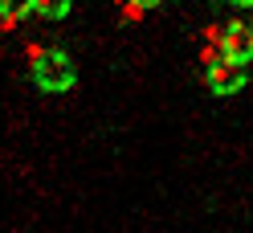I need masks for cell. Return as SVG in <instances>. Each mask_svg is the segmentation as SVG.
<instances>
[{"label":"cell","instance_id":"obj_1","mask_svg":"<svg viewBox=\"0 0 253 233\" xmlns=\"http://www.w3.org/2000/svg\"><path fill=\"white\" fill-rule=\"evenodd\" d=\"M74 57L61 53V49H45L37 61H33V82L41 90H49V94H61V90L74 86Z\"/></svg>","mask_w":253,"mask_h":233},{"label":"cell","instance_id":"obj_2","mask_svg":"<svg viewBox=\"0 0 253 233\" xmlns=\"http://www.w3.org/2000/svg\"><path fill=\"white\" fill-rule=\"evenodd\" d=\"M204 82H209V90H212V94H237V90L249 82L245 61H233V57L212 61V66H209V74H204Z\"/></svg>","mask_w":253,"mask_h":233},{"label":"cell","instance_id":"obj_3","mask_svg":"<svg viewBox=\"0 0 253 233\" xmlns=\"http://www.w3.org/2000/svg\"><path fill=\"white\" fill-rule=\"evenodd\" d=\"M225 57L253 61V25H245V21L229 25V33H225Z\"/></svg>","mask_w":253,"mask_h":233},{"label":"cell","instance_id":"obj_4","mask_svg":"<svg viewBox=\"0 0 253 233\" xmlns=\"http://www.w3.org/2000/svg\"><path fill=\"white\" fill-rule=\"evenodd\" d=\"M33 12V0H0V25H17Z\"/></svg>","mask_w":253,"mask_h":233},{"label":"cell","instance_id":"obj_5","mask_svg":"<svg viewBox=\"0 0 253 233\" xmlns=\"http://www.w3.org/2000/svg\"><path fill=\"white\" fill-rule=\"evenodd\" d=\"M74 0H33V12H41L45 21H57V17H66Z\"/></svg>","mask_w":253,"mask_h":233},{"label":"cell","instance_id":"obj_6","mask_svg":"<svg viewBox=\"0 0 253 233\" xmlns=\"http://www.w3.org/2000/svg\"><path fill=\"white\" fill-rule=\"evenodd\" d=\"M131 4H139V8H155L160 0H131Z\"/></svg>","mask_w":253,"mask_h":233},{"label":"cell","instance_id":"obj_7","mask_svg":"<svg viewBox=\"0 0 253 233\" xmlns=\"http://www.w3.org/2000/svg\"><path fill=\"white\" fill-rule=\"evenodd\" d=\"M233 4H253V0H233Z\"/></svg>","mask_w":253,"mask_h":233}]
</instances>
